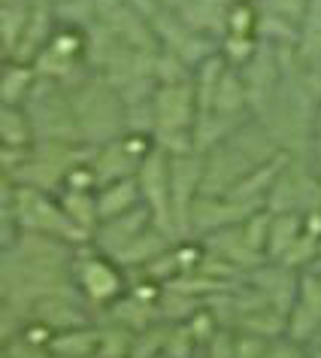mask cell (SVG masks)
I'll use <instances>...</instances> for the list:
<instances>
[{
  "label": "cell",
  "instance_id": "obj_1",
  "mask_svg": "<svg viewBox=\"0 0 321 358\" xmlns=\"http://www.w3.org/2000/svg\"><path fill=\"white\" fill-rule=\"evenodd\" d=\"M119 262L110 255H94L91 258H76L73 262V285L79 289V294L88 303H97V307H112L119 298H124V280L121 271L115 267Z\"/></svg>",
  "mask_w": 321,
  "mask_h": 358
},
{
  "label": "cell",
  "instance_id": "obj_2",
  "mask_svg": "<svg viewBox=\"0 0 321 358\" xmlns=\"http://www.w3.org/2000/svg\"><path fill=\"white\" fill-rule=\"evenodd\" d=\"M321 334V276L303 271L297 298L288 310V337L297 343H315Z\"/></svg>",
  "mask_w": 321,
  "mask_h": 358
},
{
  "label": "cell",
  "instance_id": "obj_3",
  "mask_svg": "<svg viewBox=\"0 0 321 358\" xmlns=\"http://www.w3.org/2000/svg\"><path fill=\"white\" fill-rule=\"evenodd\" d=\"M37 131L24 106H3V149H31Z\"/></svg>",
  "mask_w": 321,
  "mask_h": 358
},
{
  "label": "cell",
  "instance_id": "obj_4",
  "mask_svg": "<svg viewBox=\"0 0 321 358\" xmlns=\"http://www.w3.org/2000/svg\"><path fill=\"white\" fill-rule=\"evenodd\" d=\"M33 85H37V70L33 67L15 64V61L3 64V106H24Z\"/></svg>",
  "mask_w": 321,
  "mask_h": 358
},
{
  "label": "cell",
  "instance_id": "obj_5",
  "mask_svg": "<svg viewBox=\"0 0 321 358\" xmlns=\"http://www.w3.org/2000/svg\"><path fill=\"white\" fill-rule=\"evenodd\" d=\"M28 15H31V6L24 3H3V58L10 61L19 49V40L24 28H28Z\"/></svg>",
  "mask_w": 321,
  "mask_h": 358
},
{
  "label": "cell",
  "instance_id": "obj_6",
  "mask_svg": "<svg viewBox=\"0 0 321 358\" xmlns=\"http://www.w3.org/2000/svg\"><path fill=\"white\" fill-rule=\"evenodd\" d=\"M309 352L312 358H321V343H309Z\"/></svg>",
  "mask_w": 321,
  "mask_h": 358
},
{
  "label": "cell",
  "instance_id": "obj_7",
  "mask_svg": "<svg viewBox=\"0 0 321 358\" xmlns=\"http://www.w3.org/2000/svg\"><path fill=\"white\" fill-rule=\"evenodd\" d=\"M315 343H321V334H318V340H315Z\"/></svg>",
  "mask_w": 321,
  "mask_h": 358
},
{
  "label": "cell",
  "instance_id": "obj_8",
  "mask_svg": "<svg viewBox=\"0 0 321 358\" xmlns=\"http://www.w3.org/2000/svg\"><path fill=\"white\" fill-rule=\"evenodd\" d=\"M318 276H321V273H318Z\"/></svg>",
  "mask_w": 321,
  "mask_h": 358
}]
</instances>
